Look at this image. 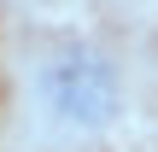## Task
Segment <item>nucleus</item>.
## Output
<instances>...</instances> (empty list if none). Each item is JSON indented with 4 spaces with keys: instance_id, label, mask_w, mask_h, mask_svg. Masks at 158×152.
Instances as JSON below:
<instances>
[{
    "instance_id": "obj_1",
    "label": "nucleus",
    "mask_w": 158,
    "mask_h": 152,
    "mask_svg": "<svg viewBox=\"0 0 158 152\" xmlns=\"http://www.w3.org/2000/svg\"><path fill=\"white\" fill-rule=\"evenodd\" d=\"M35 88H41V105L70 123V129H106L123 105V82H117V64L94 47H59L41 59L35 70Z\"/></svg>"
}]
</instances>
